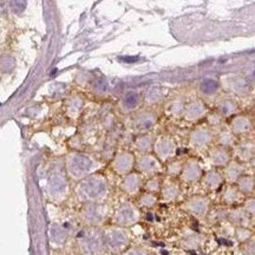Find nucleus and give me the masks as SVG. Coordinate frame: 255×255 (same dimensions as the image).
I'll return each mask as SVG.
<instances>
[{
	"label": "nucleus",
	"mask_w": 255,
	"mask_h": 255,
	"mask_svg": "<svg viewBox=\"0 0 255 255\" xmlns=\"http://www.w3.org/2000/svg\"><path fill=\"white\" fill-rule=\"evenodd\" d=\"M182 169H183V165L180 162V161H175V162H171L168 167V174L176 176L181 174Z\"/></svg>",
	"instance_id": "nucleus-32"
},
{
	"label": "nucleus",
	"mask_w": 255,
	"mask_h": 255,
	"mask_svg": "<svg viewBox=\"0 0 255 255\" xmlns=\"http://www.w3.org/2000/svg\"><path fill=\"white\" fill-rule=\"evenodd\" d=\"M253 236V232L248 227H235V238L238 241L244 244Z\"/></svg>",
	"instance_id": "nucleus-27"
},
{
	"label": "nucleus",
	"mask_w": 255,
	"mask_h": 255,
	"mask_svg": "<svg viewBox=\"0 0 255 255\" xmlns=\"http://www.w3.org/2000/svg\"><path fill=\"white\" fill-rule=\"evenodd\" d=\"M70 171L75 177H84L96 168V163L92 159L85 155H75L71 157L69 163Z\"/></svg>",
	"instance_id": "nucleus-3"
},
{
	"label": "nucleus",
	"mask_w": 255,
	"mask_h": 255,
	"mask_svg": "<svg viewBox=\"0 0 255 255\" xmlns=\"http://www.w3.org/2000/svg\"><path fill=\"white\" fill-rule=\"evenodd\" d=\"M203 169L200 162L195 159L188 160L183 165V169L181 171L182 181L187 183H196L200 180H202Z\"/></svg>",
	"instance_id": "nucleus-5"
},
{
	"label": "nucleus",
	"mask_w": 255,
	"mask_h": 255,
	"mask_svg": "<svg viewBox=\"0 0 255 255\" xmlns=\"http://www.w3.org/2000/svg\"><path fill=\"white\" fill-rule=\"evenodd\" d=\"M242 207L251 216H255V197H250V199L245 200Z\"/></svg>",
	"instance_id": "nucleus-33"
},
{
	"label": "nucleus",
	"mask_w": 255,
	"mask_h": 255,
	"mask_svg": "<svg viewBox=\"0 0 255 255\" xmlns=\"http://www.w3.org/2000/svg\"><path fill=\"white\" fill-rule=\"evenodd\" d=\"M154 123H155V116L153 114H148V112L138 115L135 121V126L139 130H147L149 128L153 127Z\"/></svg>",
	"instance_id": "nucleus-24"
},
{
	"label": "nucleus",
	"mask_w": 255,
	"mask_h": 255,
	"mask_svg": "<svg viewBox=\"0 0 255 255\" xmlns=\"http://www.w3.org/2000/svg\"><path fill=\"white\" fill-rule=\"evenodd\" d=\"M227 85H229V89L238 95H246L248 92V84L244 80L234 78V80H229Z\"/></svg>",
	"instance_id": "nucleus-26"
},
{
	"label": "nucleus",
	"mask_w": 255,
	"mask_h": 255,
	"mask_svg": "<svg viewBox=\"0 0 255 255\" xmlns=\"http://www.w3.org/2000/svg\"><path fill=\"white\" fill-rule=\"evenodd\" d=\"M138 104V97L137 95H135V93H129V95H127L126 98H124L123 101V106L126 109H135L136 106Z\"/></svg>",
	"instance_id": "nucleus-28"
},
{
	"label": "nucleus",
	"mask_w": 255,
	"mask_h": 255,
	"mask_svg": "<svg viewBox=\"0 0 255 255\" xmlns=\"http://www.w3.org/2000/svg\"><path fill=\"white\" fill-rule=\"evenodd\" d=\"M244 253L245 255H255V240L250 239L244 242Z\"/></svg>",
	"instance_id": "nucleus-36"
},
{
	"label": "nucleus",
	"mask_w": 255,
	"mask_h": 255,
	"mask_svg": "<svg viewBox=\"0 0 255 255\" xmlns=\"http://www.w3.org/2000/svg\"><path fill=\"white\" fill-rule=\"evenodd\" d=\"M10 7L14 13H21L26 7V0H11Z\"/></svg>",
	"instance_id": "nucleus-29"
},
{
	"label": "nucleus",
	"mask_w": 255,
	"mask_h": 255,
	"mask_svg": "<svg viewBox=\"0 0 255 255\" xmlns=\"http://www.w3.org/2000/svg\"><path fill=\"white\" fill-rule=\"evenodd\" d=\"M236 155L241 161H251L255 157V143L245 142L236 147Z\"/></svg>",
	"instance_id": "nucleus-20"
},
{
	"label": "nucleus",
	"mask_w": 255,
	"mask_h": 255,
	"mask_svg": "<svg viewBox=\"0 0 255 255\" xmlns=\"http://www.w3.org/2000/svg\"><path fill=\"white\" fill-rule=\"evenodd\" d=\"M212 141V132L207 127H199L194 129L190 133L189 142L194 148L203 149L207 148Z\"/></svg>",
	"instance_id": "nucleus-6"
},
{
	"label": "nucleus",
	"mask_w": 255,
	"mask_h": 255,
	"mask_svg": "<svg viewBox=\"0 0 255 255\" xmlns=\"http://www.w3.org/2000/svg\"><path fill=\"white\" fill-rule=\"evenodd\" d=\"M105 241L112 250H121L128 242V236L124 230L118 228L109 229L105 234Z\"/></svg>",
	"instance_id": "nucleus-9"
},
{
	"label": "nucleus",
	"mask_w": 255,
	"mask_h": 255,
	"mask_svg": "<svg viewBox=\"0 0 255 255\" xmlns=\"http://www.w3.org/2000/svg\"><path fill=\"white\" fill-rule=\"evenodd\" d=\"M180 187L175 182H167L162 188V197L165 201H174L180 195Z\"/></svg>",
	"instance_id": "nucleus-22"
},
{
	"label": "nucleus",
	"mask_w": 255,
	"mask_h": 255,
	"mask_svg": "<svg viewBox=\"0 0 255 255\" xmlns=\"http://www.w3.org/2000/svg\"><path fill=\"white\" fill-rule=\"evenodd\" d=\"M139 202H141V205L143 206V207H151V206H154L155 203H156V196H155L153 193L144 194V195L141 197V200H139Z\"/></svg>",
	"instance_id": "nucleus-31"
},
{
	"label": "nucleus",
	"mask_w": 255,
	"mask_h": 255,
	"mask_svg": "<svg viewBox=\"0 0 255 255\" xmlns=\"http://www.w3.org/2000/svg\"><path fill=\"white\" fill-rule=\"evenodd\" d=\"M138 169L143 174H155L160 170V162L156 157L151 156V155H144L138 161Z\"/></svg>",
	"instance_id": "nucleus-16"
},
{
	"label": "nucleus",
	"mask_w": 255,
	"mask_h": 255,
	"mask_svg": "<svg viewBox=\"0 0 255 255\" xmlns=\"http://www.w3.org/2000/svg\"><path fill=\"white\" fill-rule=\"evenodd\" d=\"M217 142L220 144V147L224 148H230L235 143V135L230 131V130H221L220 133L217 136Z\"/></svg>",
	"instance_id": "nucleus-25"
},
{
	"label": "nucleus",
	"mask_w": 255,
	"mask_h": 255,
	"mask_svg": "<svg viewBox=\"0 0 255 255\" xmlns=\"http://www.w3.org/2000/svg\"><path fill=\"white\" fill-rule=\"evenodd\" d=\"M139 218V212L131 203H122L115 212L114 220L121 226H130L137 222Z\"/></svg>",
	"instance_id": "nucleus-4"
},
{
	"label": "nucleus",
	"mask_w": 255,
	"mask_h": 255,
	"mask_svg": "<svg viewBox=\"0 0 255 255\" xmlns=\"http://www.w3.org/2000/svg\"><path fill=\"white\" fill-rule=\"evenodd\" d=\"M244 175V166L238 161H230V162L224 167L223 178L228 182L229 184L236 183L240 176Z\"/></svg>",
	"instance_id": "nucleus-13"
},
{
	"label": "nucleus",
	"mask_w": 255,
	"mask_h": 255,
	"mask_svg": "<svg viewBox=\"0 0 255 255\" xmlns=\"http://www.w3.org/2000/svg\"><path fill=\"white\" fill-rule=\"evenodd\" d=\"M251 218L252 216L244 207L234 208L228 212V220L235 227H248L251 224Z\"/></svg>",
	"instance_id": "nucleus-15"
},
{
	"label": "nucleus",
	"mask_w": 255,
	"mask_h": 255,
	"mask_svg": "<svg viewBox=\"0 0 255 255\" xmlns=\"http://www.w3.org/2000/svg\"><path fill=\"white\" fill-rule=\"evenodd\" d=\"M106 212L104 207H102L98 203H90L86 206L84 211V217L87 222L91 223H99L104 220Z\"/></svg>",
	"instance_id": "nucleus-12"
},
{
	"label": "nucleus",
	"mask_w": 255,
	"mask_h": 255,
	"mask_svg": "<svg viewBox=\"0 0 255 255\" xmlns=\"http://www.w3.org/2000/svg\"><path fill=\"white\" fill-rule=\"evenodd\" d=\"M242 196L244 195L240 193L238 187L233 186V184H230V186L227 187L222 193V200L224 203H227V205H233V203L240 201V200L242 199Z\"/></svg>",
	"instance_id": "nucleus-23"
},
{
	"label": "nucleus",
	"mask_w": 255,
	"mask_h": 255,
	"mask_svg": "<svg viewBox=\"0 0 255 255\" xmlns=\"http://www.w3.org/2000/svg\"><path fill=\"white\" fill-rule=\"evenodd\" d=\"M235 184L242 195H251L255 190V177L252 175H242Z\"/></svg>",
	"instance_id": "nucleus-19"
},
{
	"label": "nucleus",
	"mask_w": 255,
	"mask_h": 255,
	"mask_svg": "<svg viewBox=\"0 0 255 255\" xmlns=\"http://www.w3.org/2000/svg\"><path fill=\"white\" fill-rule=\"evenodd\" d=\"M175 142L169 137H160L155 143V151L160 160L166 161L175 154Z\"/></svg>",
	"instance_id": "nucleus-7"
},
{
	"label": "nucleus",
	"mask_w": 255,
	"mask_h": 255,
	"mask_svg": "<svg viewBox=\"0 0 255 255\" xmlns=\"http://www.w3.org/2000/svg\"><path fill=\"white\" fill-rule=\"evenodd\" d=\"M201 91L205 95H212V93H215V91H216V84L214 83H205L201 86Z\"/></svg>",
	"instance_id": "nucleus-37"
},
{
	"label": "nucleus",
	"mask_w": 255,
	"mask_h": 255,
	"mask_svg": "<svg viewBox=\"0 0 255 255\" xmlns=\"http://www.w3.org/2000/svg\"><path fill=\"white\" fill-rule=\"evenodd\" d=\"M184 109H186V106L182 101H175L171 105V111L175 116H181L182 114H184Z\"/></svg>",
	"instance_id": "nucleus-35"
},
{
	"label": "nucleus",
	"mask_w": 255,
	"mask_h": 255,
	"mask_svg": "<svg viewBox=\"0 0 255 255\" xmlns=\"http://www.w3.org/2000/svg\"><path fill=\"white\" fill-rule=\"evenodd\" d=\"M160 180L157 177H153L150 178V180L148 181L147 186H145V188H147V190L149 191V193H156V191L160 190Z\"/></svg>",
	"instance_id": "nucleus-34"
},
{
	"label": "nucleus",
	"mask_w": 255,
	"mask_h": 255,
	"mask_svg": "<svg viewBox=\"0 0 255 255\" xmlns=\"http://www.w3.org/2000/svg\"><path fill=\"white\" fill-rule=\"evenodd\" d=\"M151 144H153V139H151L150 136H143V137L138 138L137 141V148L141 151H147L150 149Z\"/></svg>",
	"instance_id": "nucleus-30"
},
{
	"label": "nucleus",
	"mask_w": 255,
	"mask_h": 255,
	"mask_svg": "<svg viewBox=\"0 0 255 255\" xmlns=\"http://www.w3.org/2000/svg\"><path fill=\"white\" fill-rule=\"evenodd\" d=\"M251 226L253 227V228H255V216H252L251 218Z\"/></svg>",
	"instance_id": "nucleus-39"
},
{
	"label": "nucleus",
	"mask_w": 255,
	"mask_h": 255,
	"mask_svg": "<svg viewBox=\"0 0 255 255\" xmlns=\"http://www.w3.org/2000/svg\"><path fill=\"white\" fill-rule=\"evenodd\" d=\"M133 165H135V159L130 153H124L118 154L116 157H115L114 163H112V167H114V170L117 172V174H128L130 170L132 169Z\"/></svg>",
	"instance_id": "nucleus-8"
},
{
	"label": "nucleus",
	"mask_w": 255,
	"mask_h": 255,
	"mask_svg": "<svg viewBox=\"0 0 255 255\" xmlns=\"http://www.w3.org/2000/svg\"><path fill=\"white\" fill-rule=\"evenodd\" d=\"M238 110V105L233 99H222L217 103V114L222 117H230Z\"/></svg>",
	"instance_id": "nucleus-21"
},
{
	"label": "nucleus",
	"mask_w": 255,
	"mask_h": 255,
	"mask_svg": "<svg viewBox=\"0 0 255 255\" xmlns=\"http://www.w3.org/2000/svg\"><path fill=\"white\" fill-rule=\"evenodd\" d=\"M221 120H222V116H220L217 112L209 115V124H212V126H218L221 123Z\"/></svg>",
	"instance_id": "nucleus-38"
},
{
	"label": "nucleus",
	"mask_w": 255,
	"mask_h": 255,
	"mask_svg": "<svg viewBox=\"0 0 255 255\" xmlns=\"http://www.w3.org/2000/svg\"><path fill=\"white\" fill-rule=\"evenodd\" d=\"M209 162L217 168H224L230 162V153L228 148L216 147L209 153Z\"/></svg>",
	"instance_id": "nucleus-10"
},
{
	"label": "nucleus",
	"mask_w": 255,
	"mask_h": 255,
	"mask_svg": "<svg viewBox=\"0 0 255 255\" xmlns=\"http://www.w3.org/2000/svg\"><path fill=\"white\" fill-rule=\"evenodd\" d=\"M109 193L108 182L102 176H90L82 182L78 188L80 199L89 203H98L103 201Z\"/></svg>",
	"instance_id": "nucleus-1"
},
{
	"label": "nucleus",
	"mask_w": 255,
	"mask_h": 255,
	"mask_svg": "<svg viewBox=\"0 0 255 255\" xmlns=\"http://www.w3.org/2000/svg\"><path fill=\"white\" fill-rule=\"evenodd\" d=\"M183 209L196 218H205L211 211V200L207 196L194 195L183 203Z\"/></svg>",
	"instance_id": "nucleus-2"
},
{
	"label": "nucleus",
	"mask_w": 255,
	"mask_h": 255,
	"mask_svg": "<svg viewBox=\"0 0 255 255\" xmlns=\"http://www.w3.org/2000/svg\"><path fill=\"white\" fill-rule=\"evenodd\" d=\"M142 186V178L138 174H129L122 182V189L127 194L133 195L139 190Z\"/></svg>",
	"instance_id": "nucleus-18"
},
{
	"label": "nucleus",
	"mask_w": 255,
	"mask_h": 255,
	"mask_svg": "<svg viewBox=\"0 0 255 255\" xmlns=\"http://www.w3.org/2000/svg\"><path fill=\"white\" fill-rule=\"evenodd\" d=\"M252 129H253L252 121L247 116H242V115L234 117L230 123V131L234 135H245V133L250 132Z\"/></svg>",
	"instance_id": "nucleus-14"
},
{
	"label": "nucleus",
	"mask_w": 255,
	"mask_h": 255,
	"mask_svg": "<svg viewBox=\"0 0 255 255\" xmlns=\"http://www.w3.org/2000/svg\"><path fill=\"white\" fill-rule=\"evenodd\" d=\"M223 181V175L221 174V172H218L217 170H209V171H207L202 176L203 184L212 191H215L217 190L218 188H221Z\"/></svg>",
	"instance_id": "nucleus-17"
},
{
	"label": "nucleus",
	"mask_w": 255,
	"mask_h": 255,
	"mask_svg": "<svg viewBox=\"0 0 255 255\" xmlns=\"http://www.w3.org/2000/svg\"><path fill=\"white\" fill-rule=\"evenodd\" d=\"M207 114V108L201 101H194L189 103L184 109V116L188 121L195 122V121L201 120V118Z\"/></svg>",
	"instance_id": "nucleus-11"
}]
</instances>
